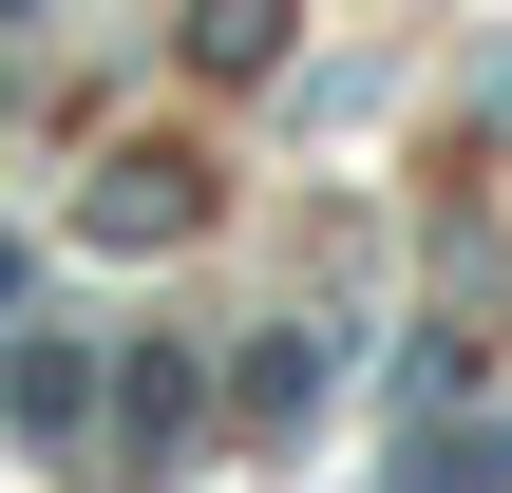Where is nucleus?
I'll list each match as a JSON object with an SVG mask.
<instances>
[{"label":"nucleus","mask_w":512,"mask_h":493,"mask_svg":"<svg viewBox=\"0 0 512 493\" xmlns=\"http://www.w3.org/2000/svg\"><path fill=\"white\" fill-rule=\"evenodd\" d=\"M0 399H19V437H76V399H95V361H76V342H19V380H0Z\"/></svg>","instance_id":"2"},{"label":"nucleus","mask_w":512,"mask_h":493,"mask_svg":"<svg viewBox=\"0 0 512 493\" xmlns=\"http://www.w3.org/2000/svg\"><path fill=\"white\" fill-rule=\"evenodd\" d=\"M95 228H114V247H171V228H190V171H171V152H133V171L95 190Z\"/></svg>","instance_id":"1"},{"label":"nucleus","mask_w":512,"mask_h":493,"mask_svg":"<svg viewBox=\"0 0 512 493\" xmlns=\"http://www.w3.org/2000/svg\"><path fill=\"white\" fill-rule=\"evenodd\" d=\"M190 57H209V76H247V57H285V0H190Z\"/></svg>","instance_id":"3"}]
</instances>
